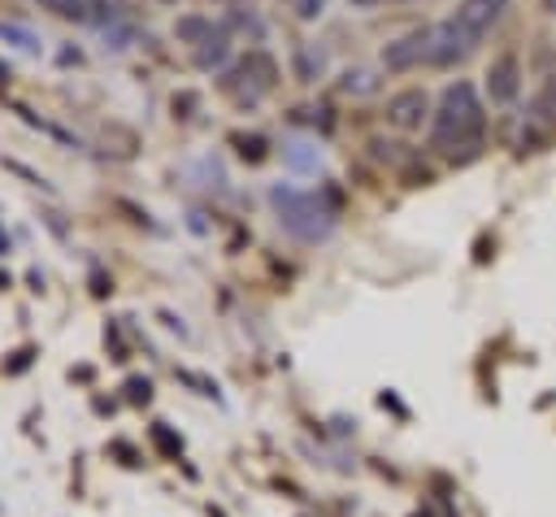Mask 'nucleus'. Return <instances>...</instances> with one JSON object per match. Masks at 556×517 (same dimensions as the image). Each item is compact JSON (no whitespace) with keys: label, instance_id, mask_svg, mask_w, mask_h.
Instances as JSON below:
<instances>
[{"label":"nucleus","instance_id":"obj_19","mask_svg":"<svg viewBox=\"0 0 556 517\" xmlns=\"http://www.w3.org/2000/svg\"><path fill=\"white\" fill-rule=\"evenodd\" d=\"M543 9H547V13H556V0H543Z\"/></svg>","mask_w":556,"mask_h":517},{"label":"nucleus","instance_id":"obj_2","mask_svg":"<svg viewBox=\"0 0 556 517\" xmlns=\"http://www.w3.org/2000/svg\"><path fill=\"white\" fill-rule=\"evenodd\" d=\"M269 204H274V213H278V226H282L287 235H295L300 243H317V239H326V235L334 230V209H330L317 191H300V187L278 182V187L269 191Z\"/></svg>","mask_w":556,"mask_h":517},{"label":"nucleus","instance_id":"obj_17","mask_svg":"<svg viewBox=\"0 0 556 517\" xmlns=\"http://www.w3.org/2000/svg\"><path fill=\"white\" fill-rule=\"evenodd\" d=\"M369 87H374V78L365 70H348L343 74V91H369Z\"/></svg>","mask_w":556,"mask_h":517},{"label":"nucleus","instance_id":"obj_10","mask_svg":"<svg viewBox=\"0 0 556 517\" xmlns=\"http://www.w3.org/2000/svg\"><path fill=\"white\" fill-rule=\"evenodd\" d=\"M213 30H217V26H213L208 17H195V13H191V17H178V22H174V35H178L182 43H191V48H195V43H204V39H208Z\"/></svg>","mask_w":556,"mask_h":517},{"label":"nucleus","instance_id":"obj_13","mask_svg":"<svg viewBox=\"0 0 556 517\" xmlns=\"http://www.w3.org/2000/svg\"><path fill=\"white\" fill-rule=\"evenodd\" d=\"M534 113H539L543 122H556V78L543 83V91H539V100H534Z\"/></svg>","mask_w":556,"mask_h":517},{"label":"nucleus","instance_id":"obj_11","mask_svg":"<svg viewBox=\"0 0 556 517\" xmlns=\"http://www.w3.org/2000/svg\"><path fill=\"white\" fill-rule=\"evenodd\" d=\"M0 39L4 43H17L22 52H39V35L26 30V26H17V22H0Z\"/></svg>","mask_w":556,"mask_h":517},{"label":"nucleus","instance_id":"obj_3","mask_svg":"<svg viewBox=\"0 0 556 517\" xmlns=\"http://www.w3.org/2000/svg\"><path fill=\"white\" fill-rule=\"evenodd\" d=\"M274 83H278V65H274L269 52L256 48V52H248V56L222 78V91H230L239 104H256Z\"/></svg>","mask_w":556,"mask_h":517},{"label":"nucleus","instance_id":"obj_4","mask_svg":"<svg viewBox=\"0 0 556 517\" xmlns=\"http://www.w3.org/2000/svg\"><path fill=\"white\" fill-rule=\"evenodd\" d=\"M504 9H508V0H460L447 22L460 30V39H465L469 48H478V39L504 17Z\"/></svg>","mask_w":556,"mask_h":517},{"label":"nucleus","instance_id":"obj_9","mask_svg":"<svg viewBox=\"0 0 556 517\" xmlns=\"http://www.w3.org/2000/svg\"><path fill=\"white\" fill-rule=\"evenodd\" d=\"M226 56H230V35H226L222 26H217V30H213L204 43H195V52H191V61H195L200 70H217Z\"/></svg>","mask_w":556,"mask_h":517},{"label":"nucleus","instance_id":"obj_18","mask_svg":"<svg viewBox=\"0 0 556 517\" xmlns=\"http://www.w3.org/2000/svg\"><path fill=\"white\" fill-rule=\"evenodd\" d=\"M295 13L300 17H317L321 13V0H295Z\"/></svg>","mask_w":556,"mask_h":517},{"label":"nucleus","instance_id":"obj_14","mask_svg":"<svg viewBox=\"0 0 556 517\" xmlns=\"http://www.w3.org/2000/svg\"><path fill=\"white\" fill-rule=\"evenodd\" d=\"M104 39H109L104 48H113V52H122V48H126V43L135 39V30H130L126 22H117V17H113V22H109V30H104Z\"/></svg>","mask_w":556,"mask_h":517},{"label":"nucleus","instance_id":"obj_21","mask_svg":"<svg viewBox=\"0 0 556 517\" xmlns=\"http://www.w3.org/2000/svg\"><path fill=\"white\" fill-rule=\"evenodd\" d=\"M0 78H9V65H0Z\"/></svg>","mask_w":556,"mask_h":517},{"label":"nucleus","instance_id":"obj_8","mask_svg":"<svg viewBox=\"0 0 556 517\" xmlns=\"http://www.w3.org/2000/svg\"><path fill=\"white\" fill-rule=\"evenodd\" d=\"M48 13H56V17H74V22H113L117 13H113V4L109 0H39Z\"/></svg>","mask_w":556,"mask_h":517},{"label":"nucleus","instance_id":"obj_5","mask_svg":"<svg viewBox=\"0 0 556 517\" xmlns=\"http://www.w3.org/2000/svg\"><path fill=\"white\" fill-rule=\"evenodd\" d=\"M486 91H491L495 104H513L521 96V65H517L513 52H504L486 65Z\"/></svg>","mask_w":556,"mask_h":517},{"label":"nucleus","instance_id":"obj_1","mask_svg":"<svg viewBox=\"0 0 556 517\" xmlns=\"http://www.w3.org/2000/svg\"><path fill=\"white\" fill-rule=\"evenodd\" d=\"M482 130H486V113H482L473 83L456 78L452 87H443L434 122H430V143L452 161H469L482 143Z\"/></svg>","mask_w":556,"mask_h":517},{"label":"nucleus","instance_id":"obj_16","mask_svg":"<svg viewBox=\"0 0 556 517\" xmlns=\"http://www.w3.org/2000/svg\"><path fill=\"white\" fill-rule=\"evenodd\" d=\"M304 148H308V143H287V148H282V156H287L291 165L308 169V165H317V148H313V152H304Z\"/></svg>","mask_w":556,"mask_h":517},{"label":"nucleus","instance_id":"obj_20","mask_svg":"<svg viewBox=\"0 0 556 517\" xmlns=\"http://www.w3.org/2000/svg\"><path fill=\"white\" fill-rule=\"evenodd\" d=\"M0 287H9V274H0Z\"/></svg>","mask_w":556,"mask_h":517},{"label":"nucleus","instance_id":"obj_6","mask_svg":"<svg viewBox=\"0 0 556 517\" xmlns=\"http://www.w3.org/2000/svg\"><path fill=\"white\" fill-rule=\"evenodd\" d=\"M417 61H430V30H408L395 43L382 48V65L387 70H408Z\"/></svg>","mask_w":556,"mask_h":517},{"label":"nucleus","instance_id":"obj_7","mask_svg":"<svg viewBox=\"0 0 556 517\" xmlns=\"http://www.w3.org/2000/svg\"><path fill=\"white\" fill-rule=\"evenodd\" d=\"M426 113H430V96H426L421 87H408V91H400V96L387 104V122L400 126V130H417V126L426 122Z\"/></svg>","mask_w":556,"mask_h":517},{"label":"nucleus","instance_id":"obj_12","mask_svg":"<svg viewBox=\"0 0 556 517\" xmlns=\"http://www.w3.org/2000/svg\"><path fill=\"white\" fill-rule=\"evenodd\" d=\"M295 61H300V78L308 83V78H317V70L326 65V56L321 52H313V43H304L300 52H295Z\"/></svg>","mask_w":556,"mask_h":517},{"label":"nucleus","instance_id":"obj_15","mask_svg":"<svg viewBox=\"0 0 556 517\" xmlns=\"http://www.w3.org/2000/svg\"><path fill=\"white\" fill-rule=\"evenodd\" d=\"M235 143H239V156L243 161H261L265 156V139L261 135H235Z\"/></svg>","mask_w":556,"mask_h":517}]
</instances>
